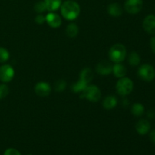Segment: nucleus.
<instances>
[{"instance_id": "obj_1", "label": "nucleus", "mask_w": 155, "mask_h": 155, "mask_svg": "<svg viewBox=\"0 0 155 155\" xmlns=\"http://www.w3.org/2000/svg\"><path fill=\"white\" fill-rule=\"evenodd\" d=\"M60 8L61 15L68 21H74L80 15V5L74 0H67L64 2Z\"/></svg>"}, {"instance_id": "obj_2", "label": "nucleus", "mask_w": 155, "mask_h": 155, "mask_svg": "<svg viewBox=\"0 0 155 155\" xmlns=\"http://www.w3.org/2000/svg\"><path fill=\"white\" fill-rule=\"evenodd\" d=\"M108 56L110 60L115 64L121 63L127 57V48L123 44H115L109 50Z\"/></svg>"}, {"instance_id": "obj_3", "label": "nucleus", "mask_w": 155, "mask_h": 155, "mask_svg": "<svg viewBox=\"0 0 155 155\" xmlns=\"http://www.w3.org/2000/svg\"><path fill=\"white\" fill-rule=\"evenodd\" d=\"M117 92L122 96L129 95L133 89V82L128 77H122L118 80L116 84Z\"/></svg>"}, {"instance_id": "obj_4", "label": "nucleus", "mask_w": 155, "mask_h": 155, "mask_svg": "<svg viewBox=\"0 0 155 155\" xmlns=\"http://www.w3.org/2000/svg\"><path fill=\"white\" fill-rule=\"evenodd\" d=\"M81 95L80 98H84L92 102H97L101 99V92L99 88L95 85H88Z\"/></svg>"}, {"instance_id": "obj_5", "label": "nucleus", "mask_w": 155, "mask_h": 155, "mask_svg": "<svg viewBox=\"0 0 155 155\" xmlns=\"http://www.w3.org/2000/svg\"><path fill=\"white\" fill-rule=\"evenodd\" d=\"M138 75L144 81L151 82L155 78V69L152 65L145 64L139 67Z\"/></svg>"}, {"instance_id": "obj_6", "label": "nucleus", "mask_w": 155, "mask_h": 155, "mask_svg": "<svg viewBox=\"0 0 155 155\" xmlns=\"http://www.w3.org/2000/svg\"><path fill=\"white\" fill-rule=\"evenodd\" d=\"M143 8V0H127L124 4V8L131 15L139 13Z\"/></svg>"}, {"instance_id": "obj_7", "label": "nucleus", "mask_w": 155, "mask_h": 155, "mask_svg": "<svg viewBox=\"0 0 155 155\" xmlns=\"http://www.w3.org/2000/svg\"><path fill=\"white\" fill-rule=\"evenodd\" d=\"M15 76L14 68L9 64H4L0 67V80L3 83L12 81Z\"/></svg>"}, {"instance_id": "obj_8", "label": "nucleus", "mask_w": 155, "mask_h": 155, "mask_svg": "<svg viewBox=\"0 0 155 155\" xmlns=\"http://www.w3.org/2000/svg\"><path fill=\"white\" fill-rule=\"evenodd\" d=\"M35 93L39 97H46L51 93V87L46 82H39L34 87Z\"/></svg>"}, {"instance_id": "obj_9", "label": "nucleus", "mask_w": 155, "mask_h": 155, "mask_svg": "<svg viewBox=\"0 0 155 155\" xmlns=\"http://www.w3.org/2000/svg\"><path fill=\"white\" fill-rule=\"evenodd\" d=\"M112 68H113V66L110 62L104 60L100 61L97 64L95 70L99 75L107 76L109 75L110 73H112Z\"/></svg>"}, {"instance_id": "obj_10", "label": "nucleus", "mask_w": 155, "mask_h": 155, "mask_svg": "<svg viewBox=\"0 0 155 155\" xmlns=\"http://www.w3.org/2000/svg\"><path fill=\"white\" fill-rule=\"evenodd\" d=\"M45 21L52 28H58L61 25V18L58 14L54 12H49L45 16Z\"/></svg>"}, {"instance_id": "obj_11", "label": "nucleus", "mask_w": 155, "mask_h": 155, "mask_svg": "<svg viewBox=\"0 0 155 155\" xmlns=\"http://www.w3.org/2000/svg\"><path fill=\"white\" fill-rule=\"evenodd\" d=\"M143 28L149 34H155V16L149 15L143 21Z\"/></svg>"}, {"instance_id": "obj_12", "label": "nucleus", "mask_w": 155, "mask_h": 155, "mask_svg": "<svg viewBox=\"0 0 155 155\" xmlns=\"http://www.w3.org/2000/svg\"><path fill=\"white\" fill-rule=\"evenodd\" d=\"M150 129H151L150 122L145 119L139 120L136 124V132L142 136L147 134L150 131Z\"/></svg>"}, {"instance_id": "obj_13", "label": "nucleus", "mask_w": 155, "mask_h": 155, "mask_svg": "<svg viewBox=\"0 0 155 155\" xmlns=\"http://www.w3.org/2000/svg\"><path fill=\"white\" fill-rule=\"evenodd\" d=\"M107 10L110 16L115 17V18L120 17L123 14L122 7H121L120 5L117 2L110 3V4L107 6Z\"/></svg>"}, {"instance_id": "obj_14", "label": "nucleus", "mask_w": 155, "mask_h": 155, "mask_svg": "<svg viewBox=\"0 0 155 155\" xmlns=\"http://www.w3.org/2000/svg\"><path fill=\"white\" fill-rule=\"evenodd\" d=\"M112 72L117 78H122L127 74V68L120 63H116L112 68Z\"/></svg>"}, {"instance_id": "obj_15", "label": "nucleus", "mask_w": 155, "mask_h": 155, "mask_svg": "<svg viewBox=\"0 0 155 155\" xmlns=\"http://www.w3.org/2000/svg\"><path fill=\"white\" fill-rule=\"evenodd\" d=\"M117 104V99L114 95H108L104 99L102 105L106 110H111L114 108Z\"/></svg>"}, {"instance_id": "obj_16", "label": "nucleus", "mask_w": 155, "mask_h": 155, "mask_svg": "<svg viewBox=\"0 0 155 155\" xmlns=\"http://www.w3.org/2000/svg\"><path fill=\"white\" fill-rule=\"evenodd\" d=\"M92 79H93V72L91 68H86L82 70L80 74V80H83V82L89 84V83L92 82Z\"/></svg>"}, {"instance_id": "obj_17", "label": "nucleus", "mask_w": 155, "mask_h": 155, "mask_svg": "<svg viewBox=\"0 0 155 155\" xmlns=\"http://www.w3.org/2000/svg\"><path fill=\"white\" fill-rule=\"evenodd\" d=\"M46 10L48 12H52L57 11L61 5V0H44Z\"/></svg>"}, {"instance_id": "obj_18", "label": "nucleus", "mask_w": 155, "mask_h": 155, "mask_svg": "<svg viewBox=\"0 0 155 155\" xmlns=\"http://www.w3.org/2000/svg\"><path fill=\"white\" fill-rule=\"evenodd\" d=\"M66 33L68 35V36H69V37H76L79 33V27L75 23H71L67 27Z\"/></svg>"}, {"instance_id": "obj_19", "label": "nucleus", "mask_w": 155, "mask_h": 155, "mask_svg": "<svg viewBox=\"0 0 155 155\" xmlns=\"http://www.w3.org/2000/svg\"><path fill=\"white\" fill-rule=\"evenodd\" d=\"M88 86L87 83L83 82V80H79L77 83H74L72 86V91L75 93H82L86 87Z\"/></svg>"}, {"instance_id": "obj_20", "label": "nucleus", "mask_w": 155, "mask_h": 155, "mask_svg": "<svg viewBox=\"0 0 155 155\" xmlns=\"http://www.w3.org/2000/svg\"><path fill=\"white\" fill-rule=\"evenodd\" d=\"M128 61L131 66L136 67L139 65L141 62V58L139 54L136 51H132L130 52V55L128 57Z\"/></svg>"}, {"instance_id": "obj_21", "label": "nucleus", "mask_w": 155, "mask_h": 155, "mask_svg": "<svg viewBox=\"0 0 155 155\" xmlns=\"http://www.w3.org/2000/svg\"><path fill=\"white\" fill-rule=\"evenodd\" d=\"M131 112L134 116L141 117L145 112V107L140 103H135L131 109Z\"/></svg>"}, {"instance_id": "obj_22", "label": "nucleus", "mask_w": 155, "mask_h": 155, "mask_svg": "<svg viewBox=\"0 0 155 155\" xmlns=\"http://www.w3.org/2000/svg\"><path fill=\"white\" fill-rule=\"evenodd\" d=\"M10 54L6 48L0 47V63L6 62L9 59Z\"/></svg>"}, {"instance_id": "obj_23", "label": "nucleus", "mask_w": 155, "mask_h": 155, "mask_svg": "<svg viewBox=\"0 0 155 155\" xmlns=\"http://www.w3.org/2000/svg\"><path fill=\"white\" fill-rule=\"evenodd\" d=\"M34 10L37 13L41 14L46 10V6H45L44 1H39L34 5Z\"/></svg>"}, {"instance_id": "obj_24", "label": "nucleus", "mask_w": 155, "mask_h": 155, "mask_svg": "<svg viewBox=\"0 0 155 155\" xmlns=\"http://www.w3.org/2000/svg\"><path fill=\"white\" fill-rule=\"evenodd\" d=\"M9 93V89L7 85L1 84L0 85V99L5 98Z\"/></svg>"}, {"instance_id": "obj_25", "label": "nucleus", "mask_w": 155, "mask_h": 155, "mask_svg": "<svg viewBox=\"0 0 155 155\" xmlns=\"http://www.w3.org/2000/svg\"><path fill=\"white\" fill-rule=\"evenodd\" d=\"M66 82L64 81V80H58V81L55 83L54 89L57 92H62V91L64 90V89L66 88Z\"/></svg>"}, {"instance_id": "obj_26", "label": "nucleus", "mask_w": 155, "mask_h": 155, "mask_svg": "<svg viewBox=\"0 0 155 155\" xmlns=\"http://www.w3.org/2000/svg\"><path fill=\"white\" fill-rule=\"evenodd\" d=\"M4 155H21V153L15 148H8L5 151Z\"/></svg>"}, {"instance_id": "obj_27", "label": "nucleus", "mask_w": 155, "mask_h": 155, "mask_svg": "<svg viewBox=\"0 0 155 155\" xmlns=\"http://www.w3.org/2000/svg\"><path fill=\"white\" fill-rule=\"evenodd\" d=\"M35 21L37 24H42L45 22V17L42 15H38L35 18Z\"/></svg>"}, {"instance_id": "obj_28", "label": "nucleus", "mask_w": 155, "mask_h": 155, "mask_svg": "<svg viewBox=\"0 0 155 155\" xmlns=\"http://www.w3.org/2000/svg\"><path fill=\"white\" fill-rule=\"evenodd\" d=\"M150 45H151V48L152 51L155 54V36L151 37V41H150Z\"/></svg>"}, {"instance_id": "obj_29", "label": "nucleus", "mask_w": 155, "mask_h": 155, "mask_svg": "<svg viewBox=\"0 0 155 155\" xmlns=\"http://www.w3.org/2000/svg\"><path fill=\"white\" fill-rule=\"evenodd\" d=\"M149 138H150V139H151V142H152L153 143L155 144V130H152V131L150 133Z\"/></svg>"}, {"instance_id": "obj_30", "label": "nucleus", "mask_w": 155, "mask_h": 155, "mask_svg": "<svg viewBox=\"0 0 155 155\" xmlns=\"http://www.w3.org/2000/svg\"><path fill=\"white\" fill-rule=\"evenodd\" d=\"M148 116L150 118H154L155 117V112L153 111V110H150V111L148 112Z\"/></svg>"}, {"instance_id": "obj_31", "label": "nucleus", "mask_w": 155, "mask_h": 155, "mask_svg": "<svg viewBox=\"0 0 155 155\" xmlns=\"http://www.w3.org/2000/svg\"><path fill=\"white\" fill-rule=\"evenodd\" d=\"M27 155H32V154H27Z\"/></svg>"}]
</instances>
